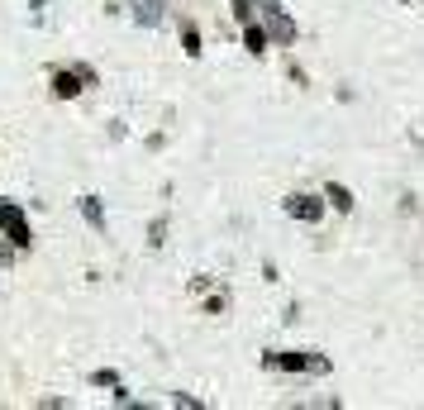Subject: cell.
<instances>
[{
    "label": "cell",
    "mask_w": 424,
    "mask_h": 410,
    "mask_svg": "<svg viewBox=\"0 0 424 410\" xmlns=\"http://www.w3.org/2000/svg\"><path fill=\"white\" fill-rule=\"evenodd\" d=\"M329 200H334L339 210H353V191H348V186H329Z\"/></svg>",
    "instance_id": "6"
},
{
    "label": "cell",
    "mask_w": 424,
    "mask_h": 410,
    "mask_svg": "<svg viewBox=\"0 0 424 410\" xmlns=\"http://www.w3.org/2000/svg\"><path fill=\"white\" fill-rule=\"evenodd\" d=\"M81 82L91 86V82H96V72H91V67H77V72H57V77H53V96H77Z\"/></svg>",
    "instance_id": "2"
},
{
    "label": "cell",
    "mask_w": 424,
    "mask_h": 410,
    "mask_svg": "<svg viewBox=\"0 0 424 410\" xmlns=\"http://www.w3.org/2000/svg\"><path fill=\"white\" fill-rule=\"evenodd\" d=\"M182 43H186V53H191V57L200 53V34H196V29H191V24H186V34H182Z\"/></svg>",
    "instance_id": "7"
},
{
    "label": "cell",
    "mask_w": 424,
    "mask_h": 410,
    "mask_svg": "<svg viewBox=\"0 0 424 410\" xmlns=\"http://www.w3.org/2000/svg\"><path fill=\"white\" fill-rule=\"evenodd\" d=\"M286 210H291L295 219H319V200H310V196H291Z\"/></svg>",
    "instance_id": "3"
},
{
    "label": "cell",
    "mask_w": 424,
    "mask_h": 410,
    "mask_svg": "<svg viewBox=\"0 0 424 410\" xmlns=\"http://www.w3.org/2000/svg\"><path fill=\"white\" fill-rule=\"evenodd\" d=\"M243 38H248V53H263L272 34H267V29H258V24H248V34H243Z\"/></svg>",
    "instance_id": "4"
},
{
    "label": "cell",
    "mask_w": 424,
    "mask_h": 410,
    "mask_svg": "<svg viewBox=\"0 0 424 410\" xmlns=\"http://www.w3.org/2000/svg\"><path fill=\"white\" fill-rule=\"evenodd\" d=\"M81 215L91 219L96 229H105V215H101V205H96V196H86V200H81Z\"/></svg>",
    "instance_id": "5"
},
{
    "label": "cell",
    "mask_w": 424,
    "mask_h": 410,
    "mask_svg": "<svg viewBox=\"0 0 424 410\" xmlns=\"http://www.w3.org/2000/svg\"><path fill=\"white\" fill-rule=\"evenodd\" d=\"M0 229L15 248H29V224H24V210L20 205H0Z\"/></svg>",
    "instance_id": "1"
}]
</instances>
